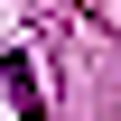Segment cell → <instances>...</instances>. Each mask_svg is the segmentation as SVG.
<instances>
[{
    "label": "cell",
    "instance_id": "6da1fadb",
    "mask_svg": "<svg viewBox=\"0 0 121 121\" xmlns=\"http://www.w3.org/2000/svg\"><path fill=\"white\" fill-rule=\"evenodd\" d=\"M9 103H19V121H47V103H37V75H28V56L9 47Z\"/></svg>",
    "mask_w": 121,
    "mask_h": 121
}]
</instances>
